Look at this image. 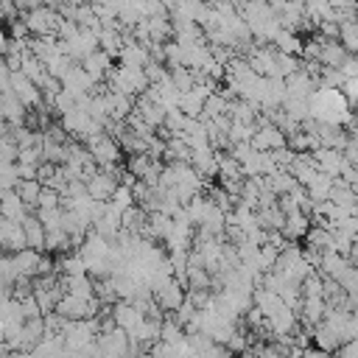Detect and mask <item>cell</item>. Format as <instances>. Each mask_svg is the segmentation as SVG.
Segmentation results:
<instances>
[{
    "instance_id": "obj_1",
    "label": "cell",
    "mask_w": 358,
    "mask_h": 358,
    "mask_svg": "<svg viewBox=\"0 0 358 358\" xmlns=\"http://www.w3.org/2000/svg\"><path fill=\"white\" fill-rule=\"evenodd\" d=\"M23 23L34 36H56L62 14L54 6H34L31 12H25Z\"/></svg>"
},
{
    "instance_id": "obj_2",
    "label": "cell",
    "mask_w": 358,
    "mask_h": 358,
    "mask_svg": "<svg viewBox=\"0 0 358 358\" xmlns=\"http://www.w3.org/2000/svg\"><path fill=\"white\" fill-rule=\"evenodd\" d=\"M252 151H280V149H288L286 146V134L272 126V123H266V126H257L255 131V138L249 140Z\"/></svg>"
},
{
    "instance_id": "obj_3",
    "label": "cell",
    "mask_w": 358,
    "mask_h": 358,
    "mask_svg": "<svg viewBox=\"0 0 358 358\" xmlns=\"http://www.w3.org/2000/svg\"><path fill=\"white\" fill-rule=\"evenodd\" d=\"M12 96H14L25 109H34V107L42 109V93H39V87L31 84L20 70L12 73Z\"/></svg>"
},
{
    "instance_id": "obj_4",
    "label": "cell",
    "mask_w": 358,
    "mask_h": 358,
    "mask_svg": "<svg viewBox=\"0 0 358 358\" xmlns=\"http://www.w3.org/2000/svg\"><path fill=\"white\" fill-rule=\"evenodd\" d=\"M313 157V165H317L319 173L330 176V179H339L341 176V168H344V154L341 151H333V149H317L310 151Z\"/></svg>"
},
{
    "instance_id": "obj_5",
    "label": "cell",
    "mask_w": 358,
    "mask_h": 358,
    "mask_svg": "<svg viewBox=\"0 0 358 358\" xmlns=\"http://www.w3.org/2000/svg\"><path fill=\"white\" fill-rule=\"evenodd\" d=\"M154 302H157V308L162 313H176L179 305L185 302V288L179 286L176 280H171L168 286H162L160 291H154Z\"/></svg>"
},
{
    "instance_id": "obj_6",
    "label": "cell",
    "mask_w": 358,
    "mask_h": 358,
    "mask_svg": "<svg viewBox=\"0 0 358 358\" xmlns=\"http://www.w3.org/2000/svg\"><path fill=\"white\" fill-rule=\"evenodd\" d=\"M118 185H120V179H115V176L98 171V173L87 182V196L93 199V202H109L112 193L118 191Z\"/></svg>"
},
{
    "instance_id": "obj_7",
    "label": "cell",
    "mask_w": 358,
    "mask_h": 358,
    "mask_svg": "<svg viewBox=\"0 0 358 358\" xmlns=\"http://www.w3.org/2000/svg\"><path fill=\"white\" fill-rule=\"evenodd\" d=\"M0 249H6L9 255H17L25 246V235H23V224H9L0 218Z\"/></svg>"
},
{
    "instance_id": "obj_8",
    "label": "cell",
    "mask_w": 358,
    "mask_h": 358,
    "mask_svg": "<svg viewBox=\"0 0 358 358\" xmlns=\"http://www.w3.org/2000/svg\"><path fill=\"white\" fill-rule=\"evenodd\" d=\"M109 313H112V319H115V328H120L123 333L134 330V328H138V325L146 319L131 302H115V308H112Z\"/></svg>"
},
{
    "instance_id": "obj_9",
    "label": "cell",
    "mask_w": 358,
    "mask_h": 358,
    "mask_svg": "<svg viewBox=\"0 0 358 358\" xmlns=\"http://www.w3.org/2000/svg\"><path fill=\"white\" fill-rule=\"evenodd\" d=\"M81 67L87 70V76L93 78L96 84H104L107 76L112 73V56L104 54V51H96V54H90V56L81 62Z\"/></svg>"
},
{
    "instance_id": "obj_10",
    "label": "cell",
    "mask_w": 358,
    "mask_h": 358,
    "mask_svg": "<svg viewBox=\"0 0 358 358\" xmlns=\"http://www.w3.org/2000/svg\"><path fill=\"white\" fill-rule=\"evenodd\" d=\"M25 215H28V207L23 204V199L14 191H9L3 196V202H0V218L9 221V224H23Z\"/></svg>"
},
{
    "instance_id": "obj_11",
    "label": "cell",
    "mask_w": 358,
    "mask_h": 358,
    "mask_svg": "<svg viewBox=\"0 0 358 358\" xmlns=\"http://www.w3.org/2000/svg\"><path fill=\"white\" fill-rule=\"evenodd\" d=\"M0 118H3L9 126H23V120L28 118V109L12 93H6V96H0Z\"/></svg>"
},
{
    "instance_id": "obj_12",
    "label": "cell",
    "mask_w": 358,
    "mask_h": 358,
    "mask_svg": "<svg viewBox=\"0 0 358 358\" xmlns=\"http://www.w3.org/2000/svg\"><path fill=\"white\" fill-rule=\"evenodd\" d=\"M23 235H25V246L34 249V252H42L45 249V227H42V221L36 215H25L23 221Z\"/></svg>"
},
{
    "instance_id": "obj_13",
    "label": "cell",
    "mask_w": 358,
    "mask_h": 358,
    "mask_svg": "<svg viewBox=\"0 0 358 358\" xmlns=\"http://www.w3.org/2000/svg\"><path fill=\"white\" fill-rule=\"evenodd\" d=\"M62 288L65 294L76 297V299H96V288H93V280H90V275H81V277H65L62 280Z\"/></svg>"
},
{
    "instance_id": "obj_14",
    "label": "cell",
    "mask_w": 358,
    "mask_h": 358,
    "mask_svg": "<svg viewBox=\"0 0 358 358\" xmlns=\"http://www.w3.org/2000/svg\"><path fill=\"white\" fill-rule=\"evenodd\" d=\"M347 59V51L341 48V42H330V39H322V54H319V65L322 67H330V70H339Z\"/></svg>"
},
{
    "instance_id": "obj_15",
    "label": "cell",
    "mask_w": 358,
    "mask_h": 358,
    "mask_svg": "<svg viewBox=\"0 0 358 358\" xmlns=\"http://www.w3.org/2000/svg\"><path fill=\"white\" fill-rule=\"evenodd\" d=\"M272 48L277 54H286V56H297L302 54V39L299 34H291V31H277V36L272 39Z\"/></svg>"
},
{
    "instance_id": "obj_16",
    "label": "cell",
    "mask_w": 358,
    "mask_h": 358,
    "mask_svg": "<svg viewBox=\"0 0 358 358\" xmlns=\"http://www.w3.org/2000/svg\"><path fill=\"white\" fill-rule=\"evenodd\" d=\"M308 230H310V218H305L302 213H297V215L286 218V224H283L280 235H283L288 244H297L299 238H305V233H308Z\"/></svg>"
},
{
    "instance_id": "obj_17",
    "label": "cell",
    "mask_w": 358,
    "mask_h": 358,
    "mask_svg": "<svg viewBox=\"0 0 358 358\" xmlns=\"http://www.w3.org/2000/svg\"><path fill=\"white\" fill-rule=\"evenodd\" d=\"M313 347L328 352V355H333V352H339L341 341H339V336L328 325H317V328H313Z\"/></svg>"
},
{
    "instance_id": "obj_18",
    "label": "cell",
    "mask_w": 358,
    "mask_h": 358,
    "mask_svg": "<svg viewBox=\"0 0 358 358\" xmlns=\"http://www.w3.org/2000/svg\"><path fill=\"white\" fill-rule=\"evenodd\" d=\"M305 191H308L310 202H328V199H330V191H333V179L317 171V176H313V182H310Z\"/></svg>"
},
{
    "instance_id": "obj_19",
    "label": "cell",
    "mask_w": 358,
    "mask_h": 358,
    "mask_svg": "<svg viewBox=\"0 0 358 358\" xmlns=\"http://www.w3.org/2000/svg\"><path fill=\"white\" fill-rule=\"evenodd\" d=\"M328 202H333V204H339V207H352L358 199H355L352 188L344 182V179H333V191H330V199H328Z\"/></svg>"
},
{
    "instance_id": "obj_20",
    "label": "cell",
    "mask_w": 358,
    "mask_h": 358,
    "mask_svg": "<svg viewBox=\"0 0 358 358\" xmlns=\"http://www.w3.org/2000/svg\"><path fill=\"white\" fill-rule=\"evenodd\" d=\"M14 193L23 199V204H25V207H36L39 193H42V185L36 182V179H28V182H20V185L14 188Z\"/></svg>"
},
{
    "instance_id": "obj_21",
    "label": "cell",
    "mask_w": 358,
    "mask_h": 358,
    "mask_svg": "<svg viewBox=\"0 0 358 358\" xmlns=\"http://www.w3.org/2000/svg\"><path fill=\"white\" fill-rule=\"evenodd\" d=\"M20 185V173H17V162H0V188L6 193L14 191Z\"/></svg>"
},
{
    "instance_id": "obj_22",
    "label": "cell",
    "mask_w": 358,
    "mask_h": 358,
    "mask_svg": "<svg viewBox=\"0 0 358 358\" xmlns=\"http://www.w3.org/2000/svg\"><path fill=\"white\" fill-rule=\"evenodd\" d=\"M62 275H65V277H81V275H87V263L81 260L78 252L62 260Z\"/></svg>"
},
{
    "instance_id": "obj_23",
    "label": "cell",
    "mask_w": 358,
    "mask_h": 358,
    "mask_svg": "<svg viewBox=\"0 0 358 358\" xmlns=\"http://www.w3.org/2000/svg\"><path fill=\"white\" fill-rule=\"evenodd\" d=\"M59 207H62V196L56 191H51V188H42L39 202H36V213L39 210H59Z\"/></svg>"
},
{
    "instance_id": "obj_24",
    "label": "cell",
    "mask_w": 358,
    "mask_h": 358,
    "mask_svg": "<svg viewBox=\"0 0 358 358\" xmlns=\"http://www.w3.org/2000/svg\"><path fill=\"white\" fill-rule=\"evenodd\" d=\"M0 162H17V146L12 138H0Z\"/></svg>"
},
{
    "instance_id": "obj_25",
    "label": "cell",
    "mask_w": 358,
    "mask_h": 358,
    "mask_svg": "<svg viewBox=\"0 0 358 358\" xmlns=\"http://www.w3.org/2000/svg\"><path fill=\"white\" fill-rule=\"evenodd\" d=\"M339 73H341L344 78H358V56H350V54H347V59H344V65L339 67Z\"/></svg>"
},
{
    "instance_id": "obj_26",
    "label": "cell",
    "mask_w": 358,
    "mask_h": 358,
    "mask_svg": "<svg viewBox=\"0 0 358 358\" xmlns=\"http://www.w3.org/2000/svg\"><path fill=\"white\" fill-rule=\"evenodd\" d=\"M347 260H350V266H355V268H358V241L352 244V249H350V255H347Z\"/></svg>"
},
{
    "instance_id": "obj_27",
    "label": "cell",
    "mask_w": 358,
    "mask_h": 358,
    "mask_svg": "<svg viewBox=\"0 0 358 358\" xmlns=\"http://www.w3.org/2000/svg\"><path fill=\"white\" fill-rule=\"evenodd\" d=\"M350 188H352V193H355V199H358V176H355V182H352Z\"/></svg>"
},
{
    "instance_id": "obj_28",
    "label": "cell",
    "mask_w": 358,
    "mask_h": 358,
    "mask_svg": "<svg viewBox=\"0 0 358 358\" xmlns=\"http://www.w3.org/2000/svg\"><path fill=\"white\" fill-rule=\"evenodd\" d=\"M238 358H255V355H252V352H249V350H246V352H241V355H238Z\"/></svg>"
},
{
    "instance_id": "obj_29",
    "label": "cell",
    "mask_w": 358,
    "mask_h": 358,
    "mask_svg": "<svg viewBox=\"0 0 358 358\" xmlns=\"http://www.w3.org/2000/svg\"><path fill=\"white\" fill-rule=\"evenodd\" d=\"M3 196H6V191H3V188H0V202H3Z\"/></svg>"
}]
</instances>
